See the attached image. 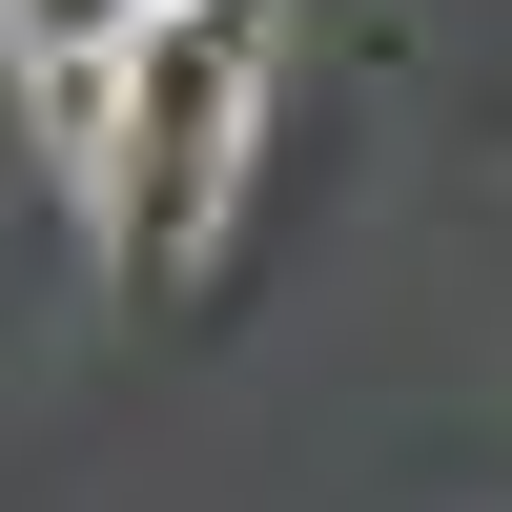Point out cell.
<instances>
[{"label": "cell", "mask_w": 512, "mask_h": 512, "mask_svg": "<svg viewBox=\"0 0 512 512\" xmlns=\"http://www.w3.org/2000/svg\"><path fill=\"white\" fill-rule=\"evenodd\" d=\"M246 123H267V0H164V21L123 41L103 144H82V205H103V287L123 308H164V287L205 267V226H226V185H246Z\"/></svg>", "instance_id": "1"}, {"label": "cell", "mask_w": 512, "mask_h": 512, "mask_svg": "<svg viewBox=\"0 0 512 512\" xmlns=\"http://www.w3.org/2000/svg\"><path fill=\"white\" fill-rule=\"evenodd\" d=\"M144 21H164V0H0V41H21V82H41V62H123Z\"/></svg>", "instance_id": "2"}]
</instances>
